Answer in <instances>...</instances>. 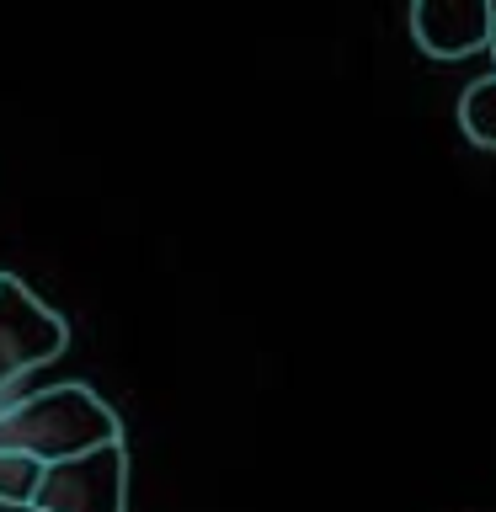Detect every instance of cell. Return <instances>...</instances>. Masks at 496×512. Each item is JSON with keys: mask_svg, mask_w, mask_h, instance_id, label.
<instances>
[{"mask_svg": "<svg viewBox=\"0 0 496 512\" xmlns=\"http://www.w3.org/2000/svg\"><path fill=\"white\" fill-rule=\"evenodd\" d=\"M411 38L432 59H470L496 43V11L486 0H422L411 11Z\"/></svg>", "mask_w": 496, "mask_h": 512, "instance_id": "4", "label": "cell"}, {"mask_svg": "<svg viewBox=\"0 0 496 512\" xmlns=\"http://www.w3.org/2000/svg\"><path fill=\"white\" fill-rule=\"evenodd\" d=\"M43 512H128V448L107 443L80 459L48 464L38 486Z\"/></svg>", "mask_w": 496, "mask_h": 512, "instance_id": "3", "label": "cell"}, {"mask_svg": "<svg viewBox=\"0 0 496 512\" xmlns=\"http://www.w3.org/2000/svg\"><path fill=\"white\" fill-rule=\"evenodd\" d=\"M64 342H70L64 315L48 310L22 278L0 272V395L22 390L32 368L54 363Z\"/></svg>", "mask_w": 496, "mask_h": 512, "instance_id": "2", "label": "cell"}, {"mask_svg": "<svg viewBox=\"0 0 496 512\" xmlns=\"http://www.w3.org/2000/svg\"><path fill=\"white\" fill-rule=\"evenodd\" d=\"M459 128L475 150H496V70L464 86L459 96Z\"/></svg>", "mask_w": 496, "mask_h": 512, "instance_id": "5", "label": "cell"}, {"mask_svg": "<svg viewBox=\"0 0 496 512\" xmlns=\"http://www.w3.org/2000/svg\"><path fill=\"white\" fill-rule=\"evenodd\" d=\"M48 464L27 459V454H0V502H38Z\"/></svg>", "mask_w": 496, "mask_h": 512, "instance_id": "6", "label": "cell"}, {"mask_svg": "<svg viewBox=\"0 0 496 512\" xmlns=\"http://www.w3.org/2000/svg\"><path fill=\"white\" fill-rule=\"evenodd\" d=\"M0 512H43L38 502H0Z\"/></svg>", "mask_w": 496, "mask_h": 512, "instance_id": "7", "label": "cell"}, {"mask_svg": "<svg viewBox=\"0 0 496 512\" xmlns=\"http://www.w3.org/2000/svg\"><path fill=\"white\" fill-rule=\"evenodd\" d=\"M123 443V422L91 384H43L22 406L0 416V454H27L38 464H64L91 448Z\"/></svg>", "mask_w": 496, "mask_h": 512, "instance_id": "1", "label": "cell"}, {"mask_svg": "<svg viewBox=\"0 0 496 512\" xmlns=\"http://www.w3.org/2000/svg\"><path fill=\"white\" fill-rule=\"evenodd\" d=\"M491 59H496V43H491Z\"/></svg>", "mask_w": 496, "mask_h": 512, "instance_id": "8", "label": "cell"}]
</instances>
